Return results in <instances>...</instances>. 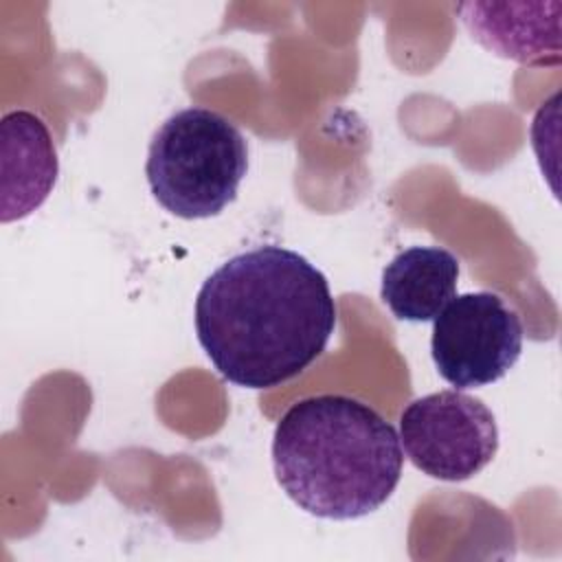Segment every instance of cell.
Wrapping results in <instances>:
<instances>
[{
	"label": "cell",
	"mask_w": 562,
	"mask_h": 562,
	"mask_svg": "<svg viewBox=\"0 0 562 562\" xmlns=\"http://www.w3.org/2000/svg\"><path fill=\"white\" fill-rule=\"evenodd\" d=\"M336 329L325 274L303 255L257 246L215 268L195 296V334L217 373L272 389L307 369Z\"/></svg>",
	"instance_id": "1"
},
{
	"label": "cell",
	"mask_w": 562,
	"mask_h": 562,
	"mask_svg": "<svg viewBox=\"0 0 562 562\" xmlns=\"http://www.w3.org/2000/svg\"><path fill=\"white\" fill-rule=\"evenodd\" d=\"M397 430L369 404L338 393L292 404L272 437L277 483L303 512L353 520L380 509L402 479Z\"/></svg>",
	"instance_id": "2"
},
{
	"label": "cell",
	"mask_w": 562,
	"mask_h": 562,
	"mask_svg": "<svg viewBox=\"0 0 562 562\" xmlns=\"http://www.w3.org/2000/svg\"><path fill=\"white\" fill-rule=\"evenodd\" d=\"M248 171V143L224 114L184 108L151 136L145 176L158 204L182 220L220 215Z\"/></svg>",
	"instance_id": "3"
},
{
	"label": "cell",
	"mask_w": 562,
	"mask_h": 562,
	"mask_svg": "<svg viewBox=\"0 0 562 562\" xmlns=\"http://www.w3.org/2000/svg\"><path fill=\"white\" fill-rule=\"evenodd\" d=\"M400 443L417 470L459 483L496 457L498 426L483 400L446 389L417 397L402 411Z\"/></svg>",
	"instance_id": "4"
},
{
	"label": "cell",
	"mask_w": 562,
	"mask_h": 562,
	"mask_svg": "<svg viewBox=\"0 0 562 562\" xmlns=\"http://www.w3.org/2000/svg\"><path fill=\"white\" fill-rule=\"evenodd\" d=\"M520 353V316L494 292L459 294L432 321V362L457 389L501 380Z\"/></svg>",
	"instance_id": "5"
},
{
	"label": "cell",
	"mask_w": 562,
	"mask_h": 562,
	"mask_svg": "<svg viewBox=\"0 0 562 562\" xmlns=\"http://www.w3.org/2000/svg\"><path fill=\"white\" fill-rule=\"evenodd\" d=\"M562 2H461L457 13L483 48L525 66H560Z\"/></svg>",
	"instance_id": "6"
},
{
	"label": "cell",
	"mask_w": 562,
	"mask_h": 562,
	"mask_svg": "<svg viewBox=\"0 0 562 562\" xmlns=\"http://www.w3.org/2000/svg\"><path fill=\"white\" fill-rule=\"evenodd\" d=\"M0 220H22L50 195L59 160L46 123L29 112H7L0 121Z\"/></svg>",
	"instance_id": "7"
},
{
	"label": "cell",
	"mask_w": 562,
	"mask_h": 562,
	"mask_svg": "<svg viewBox=\"0 0 562 562\" xmlns=\"http://www.w3.org/2000/svg\"><path fill=\"white\" fill-rule=\"evenodd\" d=\"M459 259L441 246H411L382 270L380 296L400 321L426 323L454 299Z\"/></svg>",
	"instance_id": "8"
}]
</instances>
